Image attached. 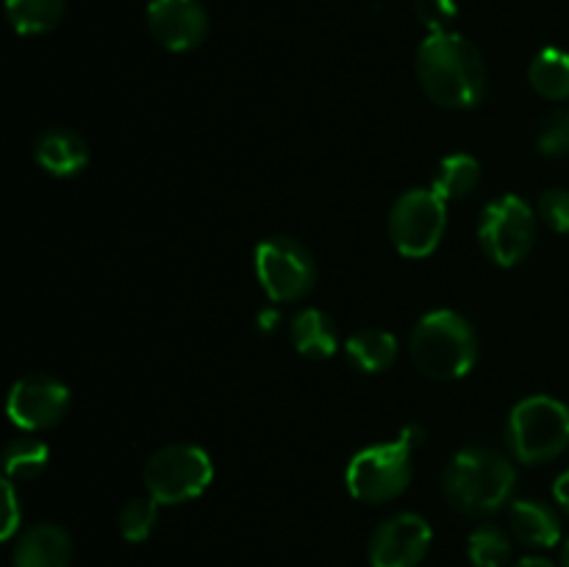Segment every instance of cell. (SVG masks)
<instances>
[{"mask_svg": "<svg viewBox=\"0 0 569 567\" xmlns=\"http://www.w3.org/2000/svg\"><path fill=\"white\" fill-rule=\"evenodd\" d=\"M539 217L553 228L556 233H569V189H548L539 195Z\"/></svg>", "mask_w": 569, "mask_h": 567, "instance_id": "obj_26", "label": "cell"}, {"mask_svg": "<svg viewBox=\"0 0 569 567\" xmlns=\"http://www.w3.org/2000/svg\"><path fill=\"white\" fill-rule=\"evenodd\" d=\"M256 278L272 304L303 300L317 284V265L311 250L292 237H267L256 245Z\"/></svg>", "mask_w": 569, "mask_h": 567, "instance_id": "obj_8", "label": "cell"}, {"mask_svg": "<svg viewBox=\"0 0 569 567\" xmlns=\"http://www.w3.org/2000/svg\"><path fill=\"white\" fill-rule=\"evenodd\" d=\"M515 567H556V565L550 559H545V556H526V559L517 561Z\"/></svg>", "mask_w": 569, "mask_h": 567, "instance_id": "obj_30", "label": "cell"}, {"mask_svg": "<svg viewBox=\"0 0 569 567\" xmlns=\"http://www.w3.org/2000/svg\"><path fill=\"white\" fill-rule=\"evenodd\" d=\"M150 37L170 53L194 50L209 33V14L200 0H150Z\"/></svg>", "mask_w": 569, "mask_h": 567, "instance_id": "obj_12", "label": "cell"}, {"mask_svg": "<svg viewBox=\"0 0 569 567\" xmlns=\"http://www.w3.org/2000/svg\"><path fill=\"white\" fill-rule=\"evenodd\" d=\"M11 561H14V567H70V534L56 523H37L20 534Z\"/></svg>", "mask_w": 569, "mask_h": 567, "instance_id": "obj_13", "label": "cell"}, {"mask_svg": "<svg viewBox=\"0 0 569 567\" xmlns=\"http://www.w3.org/2000/svg\"><path fill=\"white\" fill-rule=\"evenodd\" d=\"M9 417L22 431H44L64 420L70 409V389L59 378L33 372L14 381L9 392Z\"/></svg>", "mask_w": 569, "mask_h": 567, "instance_id": "obj_10", "label": "cell"}, {"mask_svg": "<svg viewBox=\"0 0 569 567\" xmlns=\"http://www.w3.org/2000/svg\"><path fill=\"white\" fill-rule=\"evenodd\" d=\"M415 67L422 92L445 109H472L487 94V64L476 44L456 31L428 33Z\"/></svg>", "mask_w": 569, "mask_h": 567, "instance_id": "obj_1", "label": "cell"}, {"mask_svg": "<svg viewBox=\"0 0 569 567\" xmlns=\"http://www.w3.org/2000/svg\"><path fill=\"white\" fill-rule=\"evenodd\" d=\"M295 350L306 359H331L339 350V334L331 317L320 309H303L292 317L289 328Z\"/></svg>", "mask_w": 569, "mask_h": 567, "instance_id": "obj_16", "label": "cell"}, {"mask_svg": "<svg viewBox=\"0 0 569 567\" xmlns=\"http://www.w3.org/2000/svg\"><path fill=\"white\" fill-rule=\"evenodd\" d=\"M517 470L503 454L492 448H461L448 461L442 476V493L461 515H492L509 504L515 493Z\"/></svg>", "mask_w": 569, "mask_h": 567, "instance_id": "obj_2", "label": "cell"}, {"mask_svg": "<svg viewBox=\"0 0 569 567\" xmlns=\"http://www.w3.org/2000/svg\"><path fill=\"white\" fill-rule=\"evenodd\" d=\"M411 361L433 381L470 376L478 361V337L465 315L453 309L428 311L409 339Z\"/></svg>", "mask_w": 569, "mask_h": 567, "instance_id": "obj_3", "label": "cell"}, {"mask_svg": "<svg viewBox=\"0 0 569 567\" xmlns=\"http://www.w3.org/2000/svg\"><path fill=\"white\" fill-rule=\"evenodd\" d=\"M561 567H569V539H567L565 550H561Z\"/></svg>", "mask_w": 569, "mask_h": 567, "instance_id": "obj_31", "label": "cell"}, {"mask_svg": "<svg viewBox=\"0 0 569 567\" xmlns=\"http://www.w3.org/2000/svg\"><path fill=\"white\" fill-rule=\"evenodd\" d=\"M159 506L153 498H131L117 515V526L128 543H144L159 523Z\"/></svg>", "mask_w": 569, "mask_h": 567, "instance_id": "obj_23", "label": "cell"}, {"mask_svg": "<svg viewBox=\"0 0 569 567\" xmlns=\"http://www.w3.org/2000/svg\"><path fill=\"white\" fill-rule=\"evenodd\" d=\"M448 228V200L431 187L409 189L389 211V239L406 259H426L439 248Z\"/></svg>", "mask_w": 569, "mask_h": 567, "instance_id": "obj_9", "label": "cell"}, {"mask_svg": "<svg viewBox=\"0 0 569 567\" xmlns=\"http://www.w3.org/2000/svg\"><path fill=\"white\" fill-rule=\"evenodd\" d=\"M3 498H6V523L0 537L11 539L14 537L17 526H20V506H17V495H14V487H11V481H3Z\"/></svg>", "mask_w": 569, "mask_h": 567, "instance_id": "obj_27", "label": "cell"}, {"mask_svg": "<svg viewBox=\"0 0 569 567\" xmlns=\"http://www.w3.org/2000/svg\"><path fill=\"white\" fill-rule=\"evenodd\" d=\"M539 150L548 159H567L569 156V100L556 106L548 117H545L542 128L537 137Z\"/></svg>", "mask_w": 569, "mask_h": 567, "instance_id": "obj_24", "label": "cell"}, {"mask_svg": "<svg viewBox=\"0 0 569 567\" xmlns=\"http://www.w3.org/2000/svg\"><path fill=\"white\" fill-rule=\"evenodd\" d=\"M9 22L22 37L53 31L64 17V0H6Z\"/></svg>", "mask_w": 569, "mask_h": 567, "instance_id": "obj_20", "label": "cell"}, {"mask_svg": "<svg viewBox=\"0 0 569 567\" xmlns=\"http://www.w3.org/2000/svg\"><path fill=\"white\" fill-rule=\"evenodd\" d=\"M345 354H348L350 365L356 370L376 376V372L389 370L395 365V359H398V339H395V334L383 331V328H365V331L353 334L348 339Z\"/></svg>", "mask_w": 569, "mask_h": 567, "instance_id": "obj_17", "label": "cell"}, {"mask_svg": "<svg viewBox=\"0 0 569 567\" xmlns=\"http://www.w3.org/2000/svg\"><path fill=\"white\" fill-rule=\"evenodd\" d=\"M467 554L476 567H506L511 556L509 534L498 526H481L467 539Z\"/></svg>", "mask_w": 569, "mask_h": 567, "instance_id": "obj_22", "label": "cell"}, {"mask_svg": "<svg viewBox=\"0 0 569 567\" xmlns=\"http://www.w3.org/2000/svg\"><path fill=\"white\" fill-rule=\"evenodd\" d=\"M553 498H556V504H559L561 509H565L569 515V470H565L559 478H556Z\"/></svg>", "mask_w": 569, "mask_h": 567, "instance_id": "obj_28", "label": "cell"}, {"mask_svg": "<svg viewBox=\"0 0 569 567\" xmlns=\"http://www.w3.org/2000/svg\"><path fill=\"white\" fill-rule=\"evenodd\" d=\"M426 442V431L420 426H406L395 442L370 445L350 459L345 470V487L361 504H389L409 489L415 465L411 454Z\"/></svg>", "mask_w": 569, "mask_h": 567, "instance_id": "obj_4", "label": "cell"}, {"mask_svg": "<svg viewBox=\"0 0 569 567\" xmlns=\"http://www.w3.org/2000/svg\"><path fill=\"white\" fill-rule=\"evenodd\" d=\"M506 439L522 465H545L569 448V406L550 395H531L511 409Z\"/></svg>", "mask_w": 569, "mask_h": 567, "instance_id": "obj_5", "label": "cell"}, {"mask_svg": "<svg viewBox=\"0 0 569 567\" xmlns=\"http://www.w3.org/2000/svg\"><path fill=\"white\" fill-rule=\"evenodd\" d=\"M50 461V448L37 437L11 439L3 450V470L9 478H37Z\"/></svg>", "mask_w": 569, "mask_h": 567, "instance_id": "obj_21", "label": "cell"}, {"mask_svg": "<svg viewBox=\"0 0 569 567\" xmlns=\"http://www.w3.org/2000/svg\"><path fill=\"white\" fill-rule=\"evenodd\" d=\"M415 14L428 33H445L456 22L459 6L456 0H415Z\"/></svg>", "mask_w": 569, "mask_h": 567, "instance_id": "obj_25", "label": "cell"}, {"mask_svg": "<svg viewBox=\"0 0 569 567\" xmlns=\"http://www.w3.org/2000/svg\"><path fill=\"white\" fill-rule=\"evenodd\" d=\"M481 183V165L470 153H450L437 165L431 178V189L442 200L470 198Z\"/></svg>", "mask_w": 569, "mask_h": 567, "instance_id": "obj_19", "label": "cell"}, {"mask_svg": "<svg viewBox=\"0 0 569 567\" xmlns=\"http://www.w3.org/2000/svg\"><path fill=\"white\" fill-rule=\"evenodd\" d=\"M528 81L533 92L553 103L569 100V53L561 48H545L533 56L528 67Z\"/></svg>", "mask_w": 569, "mask_h": 567, "instance_id": "obj_18", "label": "cell"}, {"mask_svg": "<svg viewBox=\"0 0 569 567\" xmlns=\"http://www.w3.org/2000/svg\"><path fill=\"white\" fill-rule=\"evenodd\" d=\"M214 478L211 456L200 445L178 442L156 450L142 470L144 489L161 506H178L200 498Z\"/></svg>", "mask_w": 569, "mask_h": 567, "instance_id": "obj_6", "label": "cell"}, {"mask_svg": "<svg viewBox=\"0 0 569 567\" xmlns=\"http://www.w3.org/2000/svg\"><path fill=\"white\" fill-rule=\"evenodd\" d=\"M256 322H259V328L264 334H272L278 328V322H281V311L272 309V306H267L264 311H259V317H256Z\"/></svg>", "mask_w": 569, "mask_h": 567, "instance_id": "obj_29", "label": "cell"}, {"mask_svg": "<svg viewBox=\"0 0 569 567\" xmlns=\"http://www.w3.org/2000/svg\"><path fill=\"white\" fill-rule=\"evenodd\" d=\"M33 161L53 178H72L89 165V148L72 128H48L33 142Z\"/></svg>", "mask_w": 569, "mask_h": 567, "instance_id": "obj_14", "label": "cell"}, {"mask_svg": "<svg viewBox=\"0 0 569 567\" xmlns=\"http://www.w3.org/2000/svg\"><path fill=\"white\" fill-rule=\"evenodd\" d=\"M433 531L426 517L400 511L383 520L370 539V567H417L428 556Z\"/></svg>", "mask_w": 569, "mask_h": 567, "instance_id": "obj_11", "label": "cell"}, {"mask_svg": "<svg viewBox=\"0 0 569 567\" xmlns=\"http://www.w3.org/2000/svg\"><path fill=\"white\" fill-rule=\"evenodd\" d=\"M478 242L489 261L515 267L528 259L537 242V217L520 195H500L483 206L478 220Z\"/></svg>", "mask_w": 569, "mask_h": 567, "instance_id": "obj_7", "label": "cell"}, {"mask_svg": "<svg viewBox=\"0 0 569 567\" xmlns=\"http://www.w3.org/2000/svg\"><path fill=\"white\" fill-rule=\"evenodd\" d=\"M511 534L528 548H553L561 539V520L553 506L542 500L511 504Z\"/></svg>", "mask_w": 569, "mask_h": 567, "instance_id": "obj_15", "label": "cell"}]
</instances>
